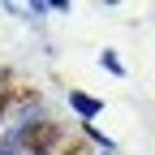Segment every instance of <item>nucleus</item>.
I'll use <instances>...</instances> for the list:
<instances>
[{
  "label": "nucleus",
  "mask_w": 155,
  "mask_h": 155,
  "mask_svg": "<svg viewBox=\"0 0 155 155\" xmlns=\"http://www.w3.org/2000/svg\"><path fill=\"white\" fill-rule=\"evenodd\" d=\"M61 155H86V147H69V151H61Z\"/></svg>",
  "instance_id": "7ed1b4c3"
},
{
  "label": "nucleus",
  "mask_w": 155,
  "mask_h": 155,
  "mask_svg": "<svg viewBox=\"0 0 155 155\" xmlns=\"http://www.w3.org/2000/svg\"><path fill=\"white\" fill-rule=\"evenodd\" d=\"M99 61H104V65H108L112 73H121V61H116V56H112V52H104V56H99Z\"/></svg>",
  "instance_id": "f03ea898"
},
{
  "label": "nucleus",
  "mask_w": 155,
  "mask_h": 155,
  "mask_svg": "<svg viewBox=\"0 0 155 155\" xmlns=\"http://www.w3.org/2000/svg\"><path fill=\"white\" fill-rule=\"evenodd\" d=\"M69 104H73V112L82 116V121H91V116H99V112H104V104H99V99H91V95H82V91H69Z\"/></svg>",
  "instance_id": "f257e3e1"
}]
</instances>
